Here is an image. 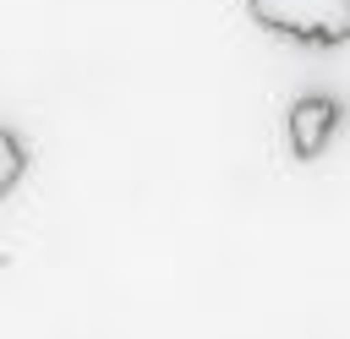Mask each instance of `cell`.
<instances>
[{"label": "cell", "mask_w": 350, "mask_h": 339, "mask_svg": "<svg viewBox=\"0 0 350 339\" xmlns=\"http://www.w3.org/2000/svg\"><path fill=\"white\" fill-rule=\"evenodd\" d=\"M252 22L301 44H345L350 38V0H246Z\"/></svg>", "instance_id": "cell-1"}, {"label": "cell", "mask_w": 350, "mask_h": 339, "mask_svg": "<svg viewBox=\"0 0 350 339\" xmlns=\"http://www.w3.org/2000/svg\"><path fill=\"white\" fill-rule=\"evenodd\" d=\"M339 120V104H328V98H301L295 109H290V142H295V153L301 159H312L323 142H328V126Z\"/></svg>", "instance_id": "cell-2"}, {"label": "cell", "mask_w": 350, "mask_h": 339, "mask_svg": "<svg viewBox=\"0 0 350 339\" xmlns=\"http://www.w3.org/2000/svg\"><path fill=\"white\" fill-rule=\"evenodd\" d=\"M22 170H27V148H22V142H16V137L0 126V197H5V191L22 180Z\"/></svg>", "instance_id": "cell-3"}]
</instances>
